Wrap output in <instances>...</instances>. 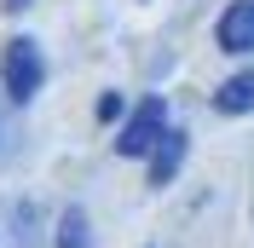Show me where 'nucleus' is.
<instances>
[{"instance_id":"f257e3e1","label":"nucleus","mask_w":254,"mask_h":248,"mask_svg":"<svg viewBox=\"0 0 254 248\" xmlns=\"http://www.w3.org/2000/svg\"><path fill=\"white\" fill-rule=\"evenodd\" d=\"M0 81H6V98H12V104H29V98L41 93L47 58H41V47H35L29 35H12V41H6V52H0Z\"/></svg>"},{"instance_id":"f03ea898","label":"nucleus","mask_w":254,"mask_h":248,"mask_svg":"<svg viewBox=\"0 0 254 248\" xmlns=\"http://www.w3.org/2000/svg\"><path fill=\"white\" fill-rule=\"evenodd\" d=\"M162 133H168V104L150 93V98L122 122V133H116V156H150Z\"/></svg>"},{"instance_id":"7ed1b4c3","label":"nucleus","mask_w":254,"mask_h":248,"mask_svg":"<svg viewBox=\"0 0 254 248\" xmlns=\"http://www.w3.org/2000/svg\"><path fill=\"white\" fill-rule=\"evenodd\" d=\"M214 41H220V52H254V0H231L225 6Z\"/></svg>"},{"instance_id":"20e7f679","label":"nucleus","mask_w":254,"mask_h":248,"mask_svg":"<svg viewBox=\"0 0 254 248\" xmlns=\"http://www.w3.org/2000/svg\"><path fill=\"white\" fill-rule=\"evenodd\" d=\"M179 162H185V133L168 127V133L156 139V150H150V185H174Z\"/></svg>"},{"instance_id":"39448f33","label":"nucleus","mask_w":254,"mask_h":248,"mask_svg":"<svg viewBox=\"0 0 254 248\" xmlns=\"http://www.w3.org/2000/svg\"><path fill=\"white\" fill-rule=\"evenodd\" d=\"M214 110H220V116H249L254 110V69H243V75L225 81L220 93H214Z\"/></svg>"},{"instance_id":"423d86ee","label":"nucleus","mask_w":254,"mask_h":248,"mask_svg":"<svg viewBox=\"0 0 254 248\" xmlns=\"http://www.w3.org/2000/svg\"><path fill=\"white\" fill-rule=\"evenodd\" d=\"M58 248H93V225L81 208H64L58 214Z\"/></svg>"},{"instance_id":"0eeeda50","label":"nucleus","mask_w":254,"mask_h":248,"mask_svg":"<svg viewBox=\"0 0 254 248\" xmlns=\"http://www.w3.org/2000/svg\"><path fill=\"white\" fill-rule=\"evenodd\" d=\"M116 116H122V93H104L98 98V122H116Z\"/></svg>"},{"instance_id":"6e6552de","label":"nucleus","mask_w":254,"mask_h":248,"mask_svg":"<svg viewBox=\"0 0 254 248\" xmlns=\"http://www.w3.org/2000/svg\"><path fill=\"white\" fill-rule=\"evenodd\" d=\"M23 6H29V0H6V12H23Z\"/></svg>"}]
</instances>
